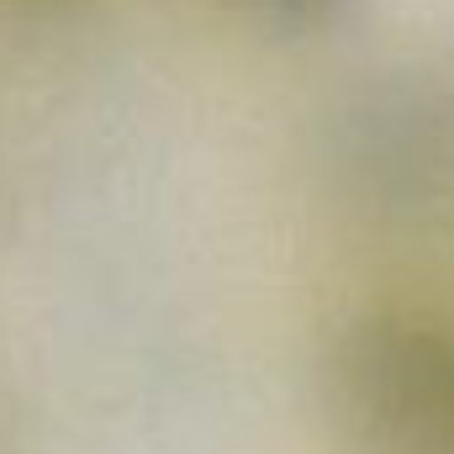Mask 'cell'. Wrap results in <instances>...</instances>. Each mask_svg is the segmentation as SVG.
Wrapping results in <instances>:
<instances>
[{
    "instance_id": "1",
    "label": "cell",
    "mask_w": 454,
    "mask_h": 454,
    "mask_svg": "<svg viewBox=\"0 0 454 454\" xmlns=\"http://www.w3.org/2000/svg\"><path fill=\"white\" fill-rule=\"evenodd\" d=\"M359 412L380 434V444L402 454L454 450V348L418 339V328H391L370 343V359L354 370Z\"/></svg>"
},
{
    "instance_id": "2",
    "label": "cell",
    "mask_w": 454,
    "mask_h": 454,
    "mask_svg": "<svg viewBox=\"0 0 454 454\" xmlns=\"http://www.w3.org/2000/svg\"><path fill=\"white\" fill-rule=\"evenodd\" d=\"M259 21H275V27H291V32H307V27H328L333 16H343L354 0H243Z\"/></svg>"
}]
</instances>
